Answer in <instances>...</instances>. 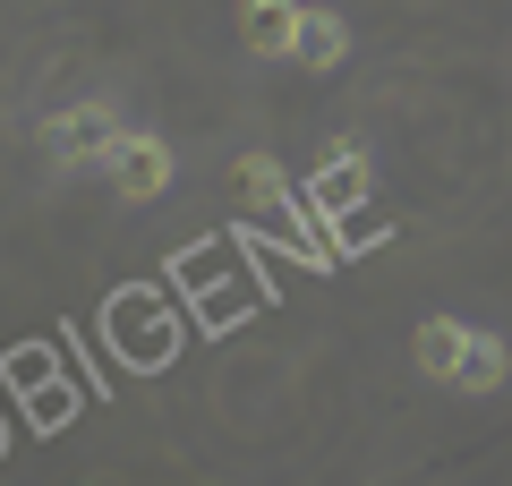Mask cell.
<instances>
[{"label":"cell","instance_id":"1","mask_svg":"<svg viewBox=\"0 0 512 486\" xmlns=\"http://www.w3.org/2000/svg\"><path fill=\"white\" fill-rule=\"evenodd\" d=\"M120 137H128V128H120V111H111V94H86V103L52 111V128H43L52 162H103Z\"/></svg>","mask_w":512,"mask_h":486},{"label":"cell","instance_id":"2","mask_svg":"<svg viewBox=\"0 0 512 486\" xmlns=\"http://www.w3.org/2000/svg\"><path fill=\"white\" fill-rule=\"evenodd\" d=\"M103 180L120 188L128 205L163 197V188H171V145H163V137H146V128H128V137H120V145L103 154Z\"/></svg>","mask_w":512,"mask_h":486},{"label":"cell","instance_id":"3","mask_svg":"<svg viewBox=\"0 0 512 486\" xmlns=\"http://www.w3.org/2000/svg\"><path fill=\"white\" fill-rule=\"evenodd\" d=\"M308 197H316V214H325V222H342V214H359V205H367V154H359V137H333L325 145V162L308 171Z\"/></svg>","mask_w":512,"mask_h":486},{"label":"cell","instance_id":"4","mask_svg":"<svg viewBox=\"0 0 512 486\" xmlns=\"http://www.w3.org/2000/svg\"><path fill=\"white\" fill-rule=\"evenodd\" d=\"M111 342H120L137 367H146V359H163V350H171L163 299H154V290H120V307H111Z\"/></svg>","mask_w":512,"mask_h":486},{"label":"cell","instance_id":"5","mask_svg":"<svg viewBox=\"0 0 512 486\" xmlns=\"http://www.w3.org/2000/svg\"><path fill=\"white\" fill-rule=\"evenodd\" d=\"M299 0H239V43H248L256 60H291L299 52Z\"/></svg>","mask_w":512,"mask_h":486},{"label":"cell","instance_id":"6","mask_svg":"<svg viewBox=\"0 0 512 486\" xmlns=\"http://www.w3.org/2000/svg\"><path fill=\"white\" fill-rule=\"evenodd\" d=\"M470 333H478V324H461V316H427L419 333H410V359H419L436 384H453L461 359H470Z\"/></svg>","mask_w":512,"mask_h":486},{"label":"cell","instance_id":"7","mask_svg":"<svg viewBox=\"0 0 512 486\" xmlns=\"http://www.w3.org/2000/svg\"><path fill=\"white\" fill-rule=\"evenodd\" d=\"M231 188L248 214H291V171H282L274 154H239L231 162Z\"/></svg>","mask_w":512,"mask_h":486},{"label":"cell","instance_id":"8","mask_svg":"<svg viewBox=\"0 0 512 486\" xmlns=\"http://www.w3.org/2000/svg\"><path fill=\"white\" fill-rule=\"evenodd\" d=\"M299 69H342L350 60V26L333 18V9H308V18H299Z\"/></svg>","mask_w":512,"mask_h":486},{"label":"cell","instance_id":"9","mask_svg":"<svg viewBox=\"0 0 512 486\" xmlns=\"http://www.w3.org/2000/svg\"><path fill=\"white\" fill-rule=\"evenodd\" d=\"M512 376V350H504V333H470V359H461V393H495V384Z\"/></svg>","mask_w":512,"mask_h":486}]
</instances>
